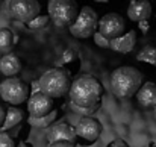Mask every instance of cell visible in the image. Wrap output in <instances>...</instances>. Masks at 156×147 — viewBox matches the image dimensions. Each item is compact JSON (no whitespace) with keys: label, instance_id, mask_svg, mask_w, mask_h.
Returning <instances> with one entry per match:
<instances>
[{"label":"cell","instance_id":"2e32d148","mask_svg":"<svg viewBox=\"0 0 156 147\" xmlns=\"http://www.w3.org/2000/svg\"><path fill=\"white\" fill-rule=\"evenodd\" d=\"M23 117H24V114H23L21 109H18L15 106L8 108V111L5 112V121H3L2 131H6V129H11V127L17 126L23 120Z\"/></svg>","mask_w":156,"mask_h":147},{"label":"cell","instance_id":"ffe728a7","mask_svg":"<svg viewBox=\"0 0 156 147\" xmlns=\"http://www.w3.org/2000/svg\"><path fill=\"white\" fill-rule=\"evenodd\" d=\"M49 15H38V17H35L32 21H29L27 23V27L30 29V30H43L47 24H49Z\"/></svg>","mask_w":156,"mask_h":147},{"label":"cell","instance_id":"6da1fadb","mask_svg":"<svg viewBox=\"0 0 156 147\" xmlns=\"http://www.w3.org/2000/svg\"><path fill=\"white\" fill-rule=\"evenodd\" d=\"M102 93H103V88L100 82L90 74L79 76L76 81H73V84L70 85V91H68L71 103L79 108L99 106Z\"/></svg>","mask_w":156,"mask_h":147},{"label":"cell","instance_id":"277c9868","mask_svg":"<svg viewBox=\"0 0 156 147\" xmlns=\"http://www.w3.org/2000/svg\"><path fill=\"white\" fill-rule=\"evenodd\" d=\"M47 9L49 18L59 27L71 26L79 15V8L73 0H50Z\"/></svg>","mask_w":156,"mask_h":147},{"label":"cell","instance_id":"9c48e42d","mask_svg":"<svg viewBox=\"0 0 156 147\" xmlns=\"http://www.w3.org/2000/svg\"><path fill=\"white\" fill-rule=\"evenodd\" d=\"M27 111L30 117H46L53 111V99L43 93H34L27 99Z\"/></svg>","mask_w":156,"mask_h":147},{"label":"cell","instance_id":"ba28073f","mask_svg":"<svg viewBox=\"0 0 156 147\" xmlns=\"http://www.w3.org/2000/svg\"><path fill=\"white\" fill-rule=\"evenodd\" d=\"M99 34L103 37L106 41H112L115 38H120L121 35H124L126 30V21L120 14L115 12H109L103 15L99 20Z\"/></svg>","mask_w":156,"mask_h":147},{"label":"cell","instance_id":"9a60e30c","mask_svg":"<svg viewBox=\"0 0 156 147\" xmlns=\"http://www.w3.org/2000/svg\"><path fill=\"white\" fill-rule=\"evenodd\" d=\"M138 103L143 108H156V85L152 82H146L136 93Z\"/></svg>","mask_w":156,"mask_h":147},{"label":"cell","instance_id":"44dd1931","mask_svg":"<svg viewBox=\"0 0 156 147\" xmlns=\"http://www.w3.org/2000/svg\"><path fill=\"white\" fill-rule=\"evenodd\" d=\"M71 109H73L74 112L80 114L82 117H88V115H91L93 112H96V111L99 109V106H94V108H79V106H76V105L71 103Z\"/></svg>","mask_w":156,"mask_h":147},{"label":"cell","instance_id":"d4e9b609","mask_svg":"<svg viewBox=\"0 0 156 147\" xmlns=\"http://www.w3.org/2000/svg\"><path fill=\"white\" fill-rule=\"evenodd\" d=\"M109 147H129V146H127L123 140H115V141H114V143H112Z\"/></svg>","mask_w":156,"mask_h":147},{"label":"cell","instance_id":"7c38bea8","mask_svg":"<svg viewBox=\"0 0 156 147\" xmlns=\"http://www.w3.org/2000/svg\"><path fill=\"white\" fill-rule=\"evenodd\" d=\"M152 15V3L149 0H132L127 8V17L132 21H149Z\"/></svg>","mask_w":156,"mask_h":147},{"label":"cell","instance_id":"ac0fdd59","mask_svg":"<svg viewBox=\"0 0 156 147\" xmlns=\"http://www.w3.org/2000/svg\"><path fill=\"white\" fill-rule=\"evenodd\" d=\"M136 59L140 62H147V64H152L156 67V46H146L143 47V50L136 55Z\"/></svg>","mask_w":156,"mask_h":147},{"label":"cell","instance_id":"5b68a950","mask_svg":"<svg viewBox=\"0 0 156 147\" xmlns=\"http://www.w3.org/2000/svg\"><path fill=\"white\" fill-rule=\"evenodd\" d=\"M97 26H99L97 12L91 6H83L79 11L76 21L70 26V32L76 38H90L91 35L96 34Z\"/></svg>","mask_w":156,"mask_h":147},{"label":"cell","instance_id":"d6986e66","mask_svg":"<svg viewBox=\"0 0 156 147\" xmlns=\"http://www.w3.org/2000/svg\"><path fill=\"white\" fill-rule=\"evenodd\" d=\"M55 117H56V112H55V111H52V112H50L49 115H46V117H38V118L29 117V124H32V126H35V127H47V126H50V123L55 120Z\"/></svg>","mask_w":156,"mask_h":147},{"label":"cell","instance_id":"30bf717a","mask_svg":"<svg viewBox=\"0 0 156 147\" xmlns=\"http://www.w3.org/2000/svg\"><path fill=\"white\" fill-rule=\"evenodd\" d=\"M74 131H76L77 137H80V138H83L87 141H96L100 137V134H102V124L96 118L82 117L77 121Z\"/></svg>","mask_w":156,"mask_h":147},{"label":"cell","instance_id":"7402d4cb","mask_svg":"<svg viewBox=\"0 0 156 147\" xmlns=\"http://www.w3.org/2000/svg\"><path fill=\"white\" fill-rule=\"evenodd\" d=\"M0 147H15L14 140L6 132H0Z\"/></svg>","mask_w":156,"mask_h":147},{"label":"cell","instance_id":"4316f807","mask_svg":"<svg viewBox=\"0 0 156 147\" xmlns=\"http://www.w3.org/2000/svg\"><path fill=\"white\" fill-rule=\"evenodd\" d=\"M3 121H5V111H3V108L0 106V127L3 126Z\"/></svg>","mask_w":156,"mask_h":147},{"label":"cell","instance_id":"484cf974","mask_svg":"<svg viewBox=\"0 0 156 147\" xmlns=\"http://www.w3.org/2000/svg\"><path fill=\"white\" fill-rule=\"evenodd\" d=\"M140 29H141L143 32H147V30H149V21H141V23H140Z\"/></svg>","mask_w":156,"mask_h":147},{"label":"cell","instance_id":"83f0119b","mask_svg":"<svg viewBox=\"0 0 156 147\" xmlns=\"http://www.w3.org/2000/svg\"><path fill=\"white\" fill-rule=\"evenodd\" d=\"M17 147H27V146H26V143H20Z\"/></svg>","mask_w":156,"mask_h":147},{"label":"cell","instance_id":"52a82bcc","mask_svg":"<svg viewBox=\"0 0 156 147\" xmlns=\"http://www.w3.org/2000/svg\"><path fill=\"white\" fill-rule=\"evenodd\" d=\"M5 5L11 17L26 24L32 21L35 17H38L41 11V6L37 0H11V2H6Z\"/></svg>","mask_w":156,"mask_h":147},{"label":"cell","instance_id":"5bb4252c","mask_svg":"<svg viewBox=\"0 0 156 147\" xmlns=\"http://www.w3.org/2000/svg\"><path fill=\"white\" fill-rule=\"evenodd\" d=\"M21 70V61L14 53H6L0 59V73L6 77H14Z\"/></svg>","mask_w":156,"mask_h":147},{"label":"cell","instance_id":"3957f363","mask_svg":"<svg viewBox=\"0 0 156 147\" xmlns=\"http://www.w3.org/2000/svg\"><path fill=\"white\" fill-rule=\"evenodd\" d=\"M38 88L40 93L49 96L50 99L62 97L70 91V74L61 67L50 68L40 77Z\"/></svg>","mask_w":156,"mask_h":147},{"label":"cell","instance_id":"4fadbf2b","mask_svg":"<svg viewBox=\"0 0 156 147\" xmlns=\"http://www.w3.org/2000/svg\"><path fill=\"white\" fill-rule=\"evenodd\" d=\"M135 44H136V32L135 30H129L124 35H121L120 38H115V40L109 41V47L114 52H120V53L132 52Z\"/></svg>","mask_w":156,"mask_h":147},{"label":"cell","instance_id":"f1b7e54d","mask_svg":"<svg viewBox=\"0 0 156 147\" xmlns=\"http://www.w3.org/2000/svg\"><path fill=\"white\" fill-rule=\"evenodd\" d=\"M155 115H156V108H155Z\"/></svg>","mask_w":156,"mask_h":147},{"label":"cell","instance_id":"cb8c5ba5","mask_svg":"<svg viewBox=\"0 0 156 147\" xmlns=\"http://www.w3.org/2000/svg\"><path fill=\"white\" fill-rule=\"evenodd\" d=\"M50 147H74V144H71V143H65V141H61V143L50 144Z\"/></svg>","mask_w":156,"mask_h":147},{"label":"cell","instance_id":"603a6c76","mask_svg":"<svg viewBox=\"0 0 156 147\" xmlns=\"http://www.w3.org/2000/svg\"><path fill=\"white\" fill-rule=\"evenodd\" d=\"M74 56H76V53H74L73 50H65V52H64V55H62L61 64H62V62H71V61L74 59Z\"/></svg>","mask_w":156,"mask_h":147},{"label":"cell","instance_id":"e0dca14e","mask_svg":"<svg viewBox=\"0 0 156 147\" xmlns=\"http://www.w3.org/2000/svg\"><path fill=\"white\" fill-rule=\"evenodd\" d=\"M15 43H17V37L14 35L11 29H6V27L0 29V52L11 53Z\"/></svg>","mask_w":156,"mask_h":147},{"label":"cell","instance_id":"7a4b0ae2","mask_svg":"<svg viewBox=\"0 0 156 147\" xmlns=\"http://www.w3.org/2000/svg\"><path fill=\"white\" fill-rule=\"evenodd\" d=\"M143 85V73L130 65L118 67L111 74V90L120 99L135 96Z\"/></svg>","mask_w":156,"mask_h":147},{"label":"cell","instance_id":"8fae6325","mask_svg":"<svg viewBox=\"0 0 156 147\" xmlns=\"http://www.w3.org/2000/svg\"><path fill=\"white\" fill-rule=\"evenodd\" d=\"M77 138L76 135V131L73 126L67 124V123H58V124H53L52 127L49 129L47 132V140L50 144L55 143H61V141H65V143H74Z\"/></svg>","mask_w":156,"mask_h":147},{"label":"cell","instance_id":"8992f818","mask_svg":"<svg viewBox=\"0 0 156 147\" xmlns=\"http://www.w3.org/2000/svg\"><path fill=\"white\" fill-rule=\"evenodd\" d=\"M0 97L11 105H20L29 99V87L18 77H6L0 84Z\"/></svg>","mask_w":156,"mask_h":147}]
</instances>
